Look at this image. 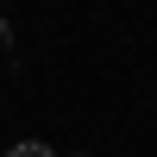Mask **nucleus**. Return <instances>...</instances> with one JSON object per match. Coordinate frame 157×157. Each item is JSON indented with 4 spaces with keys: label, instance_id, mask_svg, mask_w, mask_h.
Listing matches in <instances>:
<instances>
[{
    "label": "nucleus",
    "instance_id": "obj_1",
    "mask_svg": "<svg viewBox=\"0 0 157 157\" xmlns=\"http://www.w3.org/2000/svg\"><path fill=\"white\" fill-rule=\"evenodd\" d=\"M6 157H50L44 138H19V145H6Z\"/></svg>",
    "mask_w": 157,
    "mask_h": 157
}]
</instances>
